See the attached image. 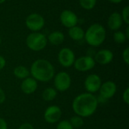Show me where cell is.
<instances>
[{
    "label": "cell",
    "instance_id": "6da1fadb",
    "mask_svg": "<svg viewBox=\"0 0 129 129\" xmlns=\"http://www.w3.org/2000/svg\"><path fill=\"white\" fill-rule=\"evenodd\" d=\"M98 107L97 97L91 93H83L76 97L72 104L74 113L81 117H89L93 115Z\"/></svg>",
    "mask_w": 129,
    "mask_h": 129
},
{
    "label": "cell",
    "instance_id": "7a4b0ae2",
    "mask_svg": "<svg viewBox=\"0 0 129 129\" xmlns=\"http://www.w3.org/2000/svg\"><path fill=\"white\" fill-rule=\"evenodd\" d=\"M54 67L47 60L38 59L30 67V74L36 81L48 82L54 76Z\"/></svg>",
    "mask_w": 129,
    "mask_h": 129
},
{
    "label": "cell",
    "instance_id": "3957f363",
    "mask_svg": "<svg viewBox=\"0 0 129 129\" xmlns=\"http://www.w3.org/2000/svg\"><path fill=\"white\" fill-rule=\"evenodd\" d=\"M107 37V32L104 26L100 23L91 24L85 32L84 39L86 42L92 47L101 45Z\"/></svg>",
    "mask_w": 129,
    "mask_h": 129
},
{
    "label": "cell",
    "instance_id": "277c9868",
    "mask_svg": "<svg viewBox=\"0 0 129 129\" xmlns=\"http://www.w3.org/2000/svg\"><path fill=\"white\" fill-rule=\"evenodd\" d=\"M48 44L47 37L40 32H32L26 39V46L33 51L43 50Z\"/></svg>",
    "mask_w": 129,
    "mask_h": 129
},
{
    "label": "cell",
    "instance_id": "5b68a950",
    "mask_svg": "<svg viewBox=\"0 0 129 129\" xmlns=\"http://www.w3.org/2000/svg\"><path fill=\"white\" fill-rule=\"evenodd\" d=\"M99 91H100V96L97 98L98 103L105 102L106 101L109 100L110 98H113L115 95L117 91V86L115 82L112 81H107L101 84Z\"/></svg>",
    "mask_w": 129,
    "mask_h": 129
},
{
    "label": "cell",
    "instance_id": "8992f818",
    "mask_svg": "<svg viewBox=\"0 0 129 129\" xmlns=\"http://www.w3.org/2000/svg\"><path fill=\"white\" fill-rule=\"evenodd\" d=\"M25 23L30 31L39 32L45 26V19L41 14L33 13L27 16Z\"/></svg>",
    "mask_w": 129,
    "mask_h": 129
},
{
    "label": "cell",
    "instance_id": "52a82bcc",
    "mask_svg": "<svg viewBox=\"0 0 129 129\" xmlns=\"http://www.w3.org/2000/svg\"><path fill=\"white\" fill-rule=\"evenodd\" d=\"M54 85L59 91L68 90L71 85V77L67 72H60L54 76Z\"/></svg>",
    "mask_w": 129,
    "mask_h": 129
},
{
    "label": "cell",
    "instance_id": "ba28073f",
    "mask_svg": "<svg viewBox=\"0 0 129 129\" xmlns=\"http://www.w3.org/2000/svg\"><path fill=\"white\" fill-rule=\"evenodd\" d=\"M95 63H96L91 56L86 55L76 59L73 66L77 71L87 72L93 69L95 66Z\"/></svg>",
    "mask_w": 129,
    "mask_h": 129
},
{
    "label": "cell",
    "instance_id": "9c48e42d",
    "mask_svg": "<svg viewBox=\"0 0 129 129\" xmlns=\"http://www.w3.org/2000/svg\"><path fill=\"white\" fill-rule=\"evenodd\" d=\"M60 21L64 27L70 29L73 26H77L79 18L75 12L71 10L66 9L60 14Z\"/></svg>",
    "mask_w": 129,
    "mask_h": 129
},
{
    "label": "cell",
    "instance_id": "30bf717a",
    "mask_svg": "<svg viewBox=\"0 0 129 129\" xmlns=\"http://www.w3.org/2000/svg\"><path fill=\"white\" fill-rule=\"evenodd\" d=\"M76 60L74 52L69 48H63L58 53V61L63 67H70L73 65Z\"/></svg>",
    "mask_w": 129,
    "mask_h": 129
},
{
    "label": "cell",
    "instance_id": "8fae6325",
    "mask_svg": "<svg viewBox=\"0 0 129 129\" xmlns=\"http://www.w3.org/2000/svg\"><path fill=\"white\" fill-rule=\"evenodd\" d=\"M101 84V79L97 74H91L88 76L84 82L85 88L88 93L91 94L98 91Z\"/></svg>",
    "mask_w": 129,
    "mask_h": 129
},
{
    "label": "cell",
    "instance_id": "7c38bea8",
    "mask_svg": "<svg viewBox=\"0 0 129 129\" xmlns=\"http://www.w3.org/2000/svg\"><path fill=\"white\" fill-rule=\"evenodd\" d=\"M62 116V110L57 106H50L48 107L44 113L45 120L50 124H54L57 122Z\"/></svg>",
    "mask_w": 129,
    "mask_h": 129
},
{
    "label": "cell",
    "instance_id": "4fadbf2b",
    "mask_svg": "<svg viewBox=\"0 0 129 129\" xmlns=\"http://www.w3.org/2000/svg\"><path fill=\"white\" fill-rule=\"evenodd\" d=\"M113 53L109 49H101L98 51L94 55L95 63L101 65H107L112 62L113 60Z\"/></svg>",
    "mask_w": 129,
    "mask_h": 129
},
{
    "label": "cell",
    "instance_id": "5bb4252c",
    "mask_svg": "<svg viewBox=\"0 0 129 129\" xmlns=\"http://www.w3.org/2000/svg\"><path fill=\"white\" fill-rule=\"evenodd\" d=\"M123 20L121 17V14L118 12H113L112 13L107 20V26L110 29L113 31H117L119 30L121 26H122Z\"/></svg>",
    "mask_w": 129,
    "mask_h": 129
},
{
    "label": "cell",
    "instance_id": "9a60e30c",
    "mask_svg": "<svg viewBox=\"0 0 129 129\" xmlns=\"http://www.w3.org/2000/svg\"><path fill=\"white\" fill-rule=\"evenodd\" d=\"M38 87L37 81L33 78L27 77L24 79L21 83L20 88L22 91L26 94H31L34 93Z\"/></svg>",
    "mask_w": 129,
    "mask_h": 129
},
{
    "label": "cell",
    "instance_id": "2e32d148",
    "mask_svg": "<svg viewBox=\"0 0 129 129\" xmlns=\"http://www.w3.org/2000/svg\"><path fill=\"white\" fill-rule=\"evenodd\" d=\"M65 36L60 31H54L51 33L48 37L47 40L48 42H50L53 45H59L64 42Z\"/></svg>",
    "mask_w": 129,
    "mask_h": 129
},
{
    "label": "cell",
    "instance_id": "e0dca14e",
    "mask_svg": "<svg viewBox=\"0 0 129 129\" xmlns=\"http://www.w3.org/2000/svg\"><path fill=\"white\" fill-rule=\"evenodd\" d=\"M69 36L74 41H80L84 39L85 31L80 26H75L69 29L68 30Z\"/></svg>",
    "mask_w": 129,
    "mask_h": 129
},
{
    "label": "cell",
    "instance_id": "ac0fdd59",
    "mask_svg": "<svg viewBox=\"0 0 129 129\" xmlns=\"http://www.w3.org/2000/svg\"><path fill=\"white\" fill-rule=\"evenodd\" d=\"M14 75L21 79H24L27 77H29L30 73L29 70L24 66H17L14 69Z\"/></svg>",
    "mask_w": 129,
    "mask_h": 129
},
{
    "label": "cell",
    "instance_id": "d6986e66",
    "mask_svg": "<svg viewBox=\"0 0 129 129\" xmlns=\"http://www.w3.org/2000/svg\"><path fill=\"white\" fill-rule=\"evenodd\" d=\"M57 91L54 88H47L42 92V99L45 101H51L57 97Z\"/></svg>",
    "mask_w": 129,
    "mask_h": 129
},
{
    "label": "cell",
    "instance_id": "ffe728a7",
    "mask_svg": "<svg viewBox=\"0 0 129 129\" xmlns=\"http://www.w3.org/2000/svg\"><path fill=\"white\" fill-rule=\"evenodd\" d=\"M113 40L117 44H123L126 42L127 38L124 32L117 30V31H115L113 34Z\"/></svg>",
    "mask_w": 129,
    "mask_h": 129
},
{
    "label": "cell",
    "instance_id": "44dd1931",
    "mask_svg": "<svg viewBox=\"0 0 129 129\" xmlns=\"http://www.w3.org/2000/svg\"><path fill=\"white\" fill-rule=\"evenodd\" d=\"M79 2L80 6L85 10H91L97 4V0H79Z\"/></svg>",
    "mask_w": 129,
    "mask_h": 129
},
{
    "label": "cell",
    "instance_id": "7402d4cb",
    "mask_svg": "<svg viewBox=\"0 0 129 129\" xmlns=\"http://www.w3.org/2000/svg\"><path fill=\"white\" fill-rule=\"evenodd\" d=\"M70 122L74 128H79L82 127L84 124V121H83L82 117L79 116H73L70 119Z\"/></svg>",
    "mask_w": 129,
    "mask_h": 129
},
{
    "label": "cell",
    "instance_id": "603a6c76",
    "mask_svg": "<svg viewBox=\"0 0 129 129\" xmlns=\"http://www.w3.org/2000/svg\"><path fill=\"white\" fill-rule=\"evenodd\" d=\"M121 17L122 18V20L125 23H126L128 26L129 24V6L126 5L125 8H123L122 13L120 14Z\"/></svg>",
    "mask_w": 129,
    "mask_h": 129
},
{
    "label": "cell",
    "instance_id": "cb8c5ba5",
    "mask_svg": "<svg viewBox=\"0 0 129 129\" xmlns=\"http://www.w3.org/2000/svg\"><path fill=\"white\" fill-rule=\"evenodd\" d=\"M57 129H74V128L72 126L70 121L63 120L58 123V125L57 126Z\"/></svg>",
    "mask_w": 129,
    "mask_h": 129
},
{
    "label": "cell",
    "instance_id": "d4e9b609",
    "mask_svg": "<svg viewBox=\"0 0 129 129\" xmlns=\"http://www.w3.org/2000/svg\"><path fill=\"white\" fill-rule=\"evenodd\" d=\"M122 58H123V60L124 62L128 65L129 64V48L127 47L122 52Z\"/></svg>",
    "mask_w": 129,
    "mask_h": 129
},
{
    "label": "cell",
    "instance_id": "484cf974",
    "mask_svg": "<svg viewBox=\"0 0 129 129\" xmlns=\"http://www.w3.org/2000/svg\"><path fill=\"white\" fill-rule=\"evenodd\" d=\"M122 99H123V101L126 104H129V88H127L123 94H122Z\"/></svg>",
    "mask_w": 129,
    "mask_h": 129
},
{
    "label": "cell",
    "instance_id": "4316f807",
    "mask_svg": "<svg viewBox=\"0 0 129 129\" xmlns=\"http://www.w3.org/2000/svg\"><path fill=\"white\" fill-rule=\"evenodd\" d=\"M18 129H34V127L30 123H23Z\"/></svg>",
    "mask_w": 129,
    "mask_h": 129
},
{
    "label": "cell",
    "instance_id": "83f0119b",
    "mask_svg": "<svg viewBox=\"0 0 129 129\" xmlns=\"http://www.w3.org/2000/svg\"><path fill=\"white\" fill-rule=\"evenodd\" d=\"M0 129H8V125L5 119L0 117Z\"/></svg>",
    "mask_w": 129,
    "mask_h": 129
},
{
    "label": "cell",
    "instance_id": "f1b7e54d",
    "mask_svg": "<svg viewBox=\"0 0 129 129\" xmlns=\"http://www.w3.org/2000/svg\"><path fill=\"white\" fill-rule=\"evenodd\" d=\"M5 94L4 92V91L0 88V104H2L5 102Z\"/></svg>",
    "mask_w": 129,
    "mask_h": 129
},
{
    "label": "cell",
    "instance_id": "f546056e",
    "mask_svg": "<svg viewBox=\"0 0 129 129\" xmlns=\"http://www.w3.org/2000/svg\"><path fill=\"white\" fill-rule=\"evenodd\" d=\"M5 64H6L5 59L2 55H0V71L5 67Z\"/></svg>",
    "mask_w": 129,
    "mask_h": 129
},
{
    "label": "cell",
    "instance_id": "4dcf8cb0",
    "mask_svg": "<svg viewBox=\"0 0 129 129\" xmlns=\"http://www.w3.org/2000/svg\"><path fill=\"white\" fill-rule=\"evenodd\" d=\"M109 2H110L111 3H113V4H119L120 2H122L123 0H108Z\"/></svg>",
    "mask_w": 129,
    "mask_h": 129
},
{
    "label": "cell",
    "instance_id": "1f68e13d",
    "mask_svg": "<svg viewBox=\"0 0 129 129\" xmlns=\"http://www.w3.org/2000/svg\"><path fill=\"white\" fill-rule=\"evenodd\" d=\"M125 36H126L127 39H129V26H127V28H126V31H125Z\"/></svg>",
    "mask_w": 129,
    "mask_h": 129
},
{
    "label": "cell",
    "instance_id": "d6a6232c",
    "mask_svg": "<svg viewBox=\"0 0 129 129\" xmlns=\"http://www.w3.org/2000/svg\"><path fill=\"white\" fill-rule=\"evenodd\" d=\"M5 1H6V0H0V4H2V3H4Z\"/></svg>",
    "mask_w": 129,
    "mask_h": 129
},
{
    "label": "cell",
    "instance_id": "836d02e7",
    "mask_svg": "<svg viewBox=\"0 0 129 129\" xmlns=\"http://www.w3.org/2000/svg\"><path fill=\"white\" fill-rule=\"evenodd\" d=\"M1 44H2V38L0 36V45H1Z\"/></svg>",
    "mask_w": 129,
    "mask_h": 129
}]
</instances>
